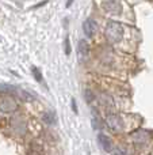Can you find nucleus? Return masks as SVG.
<instances>
[{
  "label": "nucleus",
  "instance_id": "1",
  "mask_svg": "<svg viewBox=\"0 0 153 155\" xmlns=\"http://www.w3.org/2000/svg\"><path fill=\"white\" fill-rule=\"evenodd\" d=\"M106 38L110 41L111 44H118L119 41H122L125 35V27L122 26L119 22L111 21L106 25Z\"/></svg>",
  "mask_w": 153,
  "mask_h": 155
},
{
  "label": "nucleus",
  "instance_id": "2",
  "mask_svg": "<svg viewBox=\"0 0 153 155\" xmlns=\"http://www.w3.org/2000/svg\"><path fill=\"white\" fill-rule=\"evenodd\" d=\"M106 124L113 132H121L125 129V121L122 116L115 114V113H110L106 116Z\"/></svg>",
  "mask_w": 153,
  "mask_h": 155
},
{
  "label": "nucleus",
  "instance_id": "3",
  "mask_svg": "<svg viewBox=\"0 0 153 155\" xmlns=\"http://www.w3.org/2000/svg\"><path fill=\"white\" fill-rule=\"evenodd\" d=\"M103 8H105L107 12L117 15V14H119L122 10V3H121V0H105Z\"/></svg>",
  "mask_w": 153,
  "mask_h": 155
},
{
  "label": "nucleus",
  "instance_id": "4",
  "mask_svg": "<svg viewBox=\"0 0 153 155\" xmlns=\"http://www.w3.org/2000/svg\"><path fill=\"white\" fill-rule=\"evenodd\" d=\"M96 29H98V23L95 22V19L88 18V19H86V21H84L83 31H84V34H86V37L92 38V37H94V34L96 33Z\"/></svg>",
  "mask_w": 153,
  "mask_h": 155
},
{
  "label": "nucleus",
  "instance_id": "5",
  "mask_svg": "<svg viewBox=\"0 0 153 155\" xmlns=\"http://www.w3.org/2000/svg\"><path fill=\"white\" fill-rule=\"evenodd\" d=\"M98 143H99L100 148L103 151H106V153H111L113 151V142H111V139L107 135H105V134L98 135Z\"/></svg>",
  "mask_w": 153,
  "mask_h": 155
},
{
  "label": "nucleus",
  "instance_id": "6",
  "mask_svg": "<svg viewBox=\"0 0 153 155\" xmlns=\"http://www.w3.org/2000/svg\"><path fill=\"white\" fill-rule=\"evenodd\" d=\"M16 107H18L16 102L14 101L12 98H10V97H5V98L0 102V109H2L3 112H5V113L14 112V110H16Z\"/></svg>",
  "mask_w": 153,
  "mask_h": 155
},
{
  "label": "nucleus",
  "instance_id": "7",
  "mask_svg": "<svg viewBox=\"0 0 153 155\" xmlns=\"http://www.w3.org/2000/svg\"><path fill=\"white\" fill-rule=\"evenodd\" d=\"M133 139H134V142L137 143V144H144V143L148 142V132L145 131H136L134 134H133Z\"/></svg>",
  "mask_w": 153,
  "mask_h": 155
},
{
  "label": "nucleus",
  "instance_id": "8",
  "mask_svg": "<svg viewBox=\"0 0 153 155\" xmlns=\"http://www.w3.org/2000/svg\"><path fill=\"white\" fill-rule=\"evenodd\" d=\"M15 91H16V88L14 86L7 84V83H0V94L2 95H5V97L12 95Z\"/></svg>",
  "mask_w": 153,
  "mask_h": 155
},
{
  "label": "nucleus",
  "instance_id": "9",
  "mask_svg": "<svg viewBox=\"0 0 153 155\" xmlns=\"http://www.w3.org/2000/svg\"><path fill=\"white\" fill-rule=\"evenodd\" d=\"M77 49H79V56H87L89 52V45L86 40H80L79 41V45H77Z\"/></svg>",
  "mask_w": 153,
  "mask_h": 155
},
{
  "label": "nucleus",
  "instance_id": "10",
  "mask_svg": "<svg viewBox=\"0 0 153 155\" xmlns=\"http://www.w3.org/2000/svg\"><path fill=\"white\" fill-rule=\"evenodd\" d=\"M43 121H45L48 125H54L57 123V118H56V114L54 112H46L43 114Z\"/></svg>",
  "mask_w": 153,
  "mask_h": 155
},
{
  "label": "nucleus",
  "instance_id": "11",
  "mask_svg": "<svg viewBox=\"0 0 153 155\" xmlns=\"http://www.w3.org/2000/svg\"><path fill=\"white\" fill-rule=\"evenodd\" d=\"M29 155H43V150L39 144L37 143H33L29 147Z\"/></svg>",
  "mask_w": 153,
  "mask_h": 155
},
{
  "label": "nucleus",
  "instance_id": "12",
  "mask_svg": "<svg viewBox=\"0 0 153 155\" xmlns=\"http://www.w3.org/2000/svg\"><path fill=\"white\" fill-rule=\"evenodd\" d=\"M33 76L35 78V80H37V82H42L43 80V78H42V74H41V71H39V68H33Z\"/></svg>",
  "mask_w": 153,
  "mask_h": 155
},
{
  "label": "nucleus",
  "instance_id": "13",
  "mask_svg": "<svg viewBox=\"0 0 153 155\" xmlns=\"http://www.w3.org/2000/svg\"><path fill=\"white\" fill-rule=\"evenodd\" d=\"M92 127H94V129H100V128H102V121L99 120L98 114L92 117Z\"/></svg>",
  "mask_w": 153,
  "mask_h": 155
},
{
  "label": "nucleus",
  "instance_id": "14",
  "mask_svg": "<svg viewBox=\"0 0 153 155\" xmlns=\"http://www.w3.org/2000/svg\"><path fill=\"white\" fill-rule=\"evenodd\" d=\"M64 49H65V54H67V56H69V54H70V51H72V49H70L69 37L65 38V41H64Z\"/></svg>",
  "mask_w": 153,
  "mask_h": 155
},
{
  "label": "nucleus",
  "instance_id": "15",
  "mask_svg": "<svg viewBox=\"0 0 153 155\" xmlns=\"http://www.w3.org/2000/svg\"><path fill=\"white\" fill-rule=\"evenodd\" d=\"M86 101L88 102V104H92L94 102V99H95V94H92V91H89V90H86Z\"/></svg>",
  "mask_w": 153,
  "mask_h": 155
},
{
  "label": "nucleus",
  "instance_id": "16",
  "mask_svg": "<svg viewBox=\"0 0 153 155\" xmlns=\"http://www.w3.org/2000/svg\"><path fill=\"white\" fill-rule=\"evenodd\" d=\"M111 155H126V153H125L123 150H121V148H117V150L113 151V154Z\"/></svg>",
  "mask_w": 153,
  "mask_h": 155
},
{
  "label": "nucleus",
  "instance_id": "17",
  "mask_svg": "<svg viewBox=\"0 0 153 155\" xmlns=\"http://www.w3.org/2000/svg\"><path fill=\"white\" fill-rule=\"evenodd\" d=\"M72 110L76 113V114H77L79 110H77V105H76V101H75V99H72Z\"/></svg>",
  "mask_w": 153,
  "mask_h": 155
},
{
  "label": "nucleus",
  "instance_id": "18",
  "mask_svg": "<svg viewBox=\"0 0 153 155\" xmlns=\"http://www.w3.org/2000/svg\"><path fill=\"white\" fill-rule=\"evenodd\" d=\"M72 3H73V0H67V7H69Z\"/></svg>",
  "mask_w": 153,
  "mask_h": 155
}]
</instances>
